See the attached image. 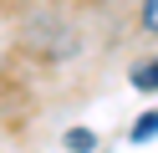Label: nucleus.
<instances>
[{
  "mask_svg": "<svg viewBox=\"0 0 158 153\" xmlns=\"http://www.w3.org/2000/svg\"><path fill=\"white\" fill-rule=\"evenodd\" d=\"M61 143H66L72 153H92V148H97V133H92V128H66Z\"/></svg>",
  "mask_w": 158,
  "mask_h": 153,
  "instance_id": "2",
  "label": "nucleus"
},
{
  "mask_svg": "<svg viewBox=\"0 0 158 153\" xmlns=\"http://www.w3.org/2000/svg\"><path fill=\"white\" fill-rule=\"evenodd\" d=\"M138 26H143L148 36H158V0H143V10H138Z\"/></svg>",
  "mask_w": 158,
  "mask_h": 153,
  "instance_id": "4",
  "label": "nucleus"
},
{
  "mask_svg": "<svg viewBox=\"0 0 158 153\" xmlns=\"http://www.w3.org/2000/svg\"><path fill=\"white\" fill-rule=\"evenodd\" d=\"M133 87L138 92H158V56L143 61V66H133Z\"/></svg>",
  "mask_w": 158,
  "mask_h": 153,
  "instance_id": "3",
  "label": "nucleus"
},
{
  "mask_svg": "<svg viewBox=\"0 0 158 153\" xmlns=\"http://www.w3.org/2000/svg\"><path fill=\"white\" fill-rule=\"evenodd\" d=\"M153 138H158V107H153V112H138V122L127 128V143H138V148L153 143Z\"/></svg>",
  "mask_w": 158,
  "mask_h": 153,
  "instance_id": "1",
  "label": "nucleus"
}]
</instances>
